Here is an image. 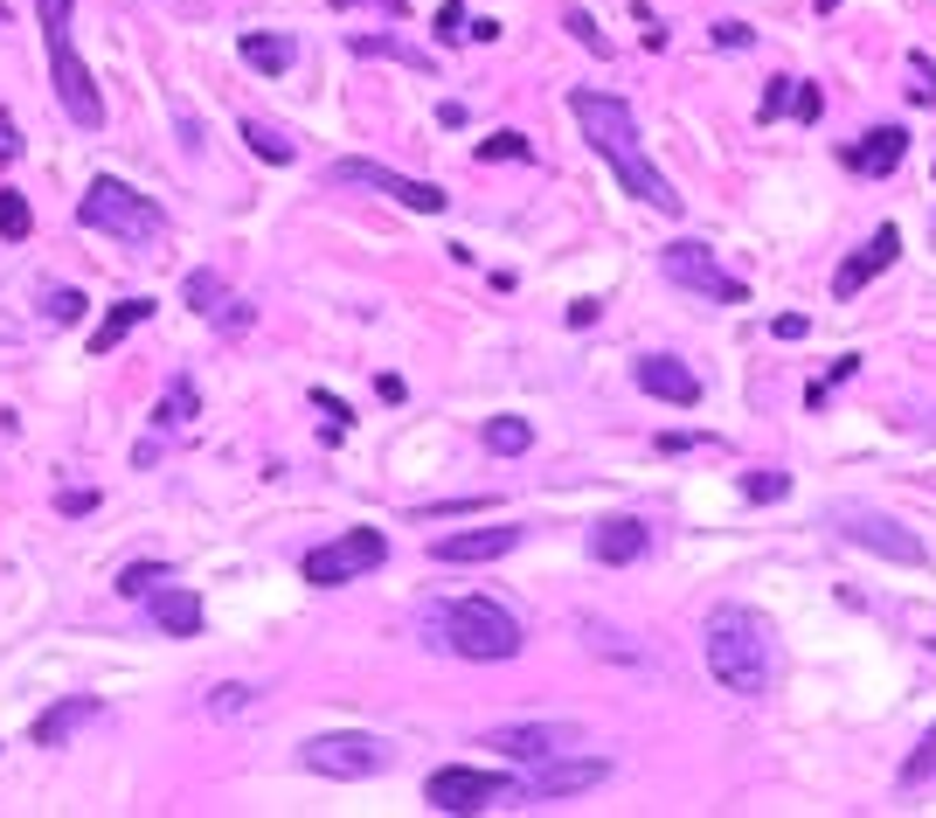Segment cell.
<instances>
[{
  "label": "cell",
  "instance_id": "cell-5",
  "mask_svg": "<svg viewBox=\"0 0 936 818\" xmlns=\"http://www.w3.org/2000/svg\"><path fill=\"white\" fill-rule=\"evenodd\" d=\"M76 222L97 229V236H112V244L146 250V244L167 236V208L153 195H139V188H125V180H112V174H97L84 188V201H76Z\"/></svg>",
  "mask_w": 936,
  "mask_h": 818
},
{
  "label": "cell",
  "instance_id": "cell-49",
  "mask_svg": "<svg viewBox=\"0 0 936 818\" xmlns=\"http://www.w3.org/2000/svg\"><path fill=\"white\" fill-rule=\"evenodd\" d=\"M929 236H936V216H929Z\"/></svg>",
  "mask_w": 936,
  "mask_h": 818
},
{
  "label": "cell",
  "instance_id": "cell-10",
  "mask_svg": "<svg viewBox=\"0 0 936 818\" xmlns=\"http://www.w3.org/2000/svg\"><path fill=\"white\" fill-rule=\"evenodd\" d=\"M617 763L611 756H576V749H562L549 763H534V777L513 790V805H562V798H583V790L596 784H611Z\"/></svg>",
  "mask_w": 936,
  "mask_h": 818
},
{
  "label": "cell",
  "instance_id": "cell-25",
  "mask_svg": "<svg viewBox=\"0 0 936 818\" xmlns=\"http://www.w3.org/2000/svg\"><path fill=\"white\" fill-rule=\"evenodd\" d=\"M534 444V431H528V416H492L486 424V452H500V458H520Z\"/></svg>",
  "mask_w": 936,
  "mask_h": 818
},
{
  "label": "cell",
  "instance_id": "cell-11",
  "mask_svg": "<svg viewBox=\"0 0 936 818\" xmlns=\"http://www.w3.org/2000/svg\"><path fill=\"white\" fill-rule=\"evenodd\" d=\"M326 180H333V188H375V195H388V201L416 208V216H445V188H430V180H409V174L382 167V161H333Z\"/></svg>",
  "mask_w": 936,
  "mask_h": 818
},
{
  "label": "cell",
  "instance_id": "cell-28",
  "mask_svg": "<svg viewBox=\"0 0 936 818\" xmlns=\"http://www.w3.org/2000/svg\"><path fill=\"white\" fill-rule=\"evenodd\" d=\"M29 229H35V208H29V195L0 188V236H8V244H21Z\"/></svg>",
  "mask_w": 936,
  "mask_h": 818
},
{
  "label": "cell",
  "instance_id": "cell-48",
  "mask_svg": "<svg viewBox=\"0 0 936 818\" xmlns=\"http://www.w3.org/2000/svg\"><path fill=\"white\" fill-rule=\"evenodd\" d=\"M326 8H354V0H326Z\"/></svg>",
  "mask_w": 936,
  "mask_h": 818
},
{
  "label": "cell",
  "instance_id": "cell-26",
  "mask_svg": "<svg viewBox=\"0 0 936 818\" xmlns=\"http://www.w3.org/2000/svg\"><path fill=\"white\" fill-rule=\"evenodd\" d=\"M195 403H201V395H195V382L188 375H180L167 395H160V410H153V424H160V431H180V424H188V416H195Z\"/></svg>",
  "mask_w": 936,
  "mask_h": 818
},
{
  "label": "cell",
  "instance_id": "cell-13",
  "mask_svg": "<svg viewBox=\"0 0 936 818\" xmlns=\"http://www.w3.org/2000/svg\"><path fill=\"white\" fill-rule=\"evenodd\" d=\"M832 527H840V535L853 541V548H867V556H881V562H902V569H923L929 562V548L908 535L902 520H888V514H832Z\"/></svg>",
  "mask_w": 936,
  "mask_h": 818
},
{
  "label": "cell",
  "instance_id": "cell-3",
  "mask_svg": "<svg viewBox=\"0 0 936 818\" xmlns=\"http://www.w3.org/2000/svg\"><path fill=\"white\" fill-rule=\"evenodd\" d=\"M424 645L472 659V666H500L520 652V618L500 597H458V603H430L424 611Z\"/></svg>",
  "mask_w": 936,
  "mask_h": 818
},
{
  "label": "cell",
  "instance_id": "cell-22",
  "mask_svg": "<svg viewBox=\"0 0 936 818\" xmlns=\"http://www.w3.org/2000/svg\"><path fill=\"white\" fill-rule=\"evenodd\" d=\"M146 320H153V299H118L112 312H104V327L91 333V354H112L118 340L133 333V327H146Z\"/></svg>",
  "mask_w": 936,
  "mask_h": 818
},
{
  "label": "cell",
  "instance_id": "cell-15",
  "mask_svg": "<svg viewBox=\"0 0 936 818\" xmlns=\"http://www.w3.org/2000/svg\"><path fill=\"white\" fill-rule=\"evenodd\" d=\"M895 257H902V229H895V222H881V229L867 236V244L853 250V257L840 263V271H832V299H853V292H867V284H874L881 271H888Z\"/></svg>",
  "mask_w": 936,
  "mask_h": 818
},
{
  "label": "cell",
  "instance_id": "cell-41",
  "mask_svg": "<svg viewBox=\"0 0 936 818\" xmlns=\"http://www.w3.org/2000/svg\"><path fill=\"white\" fill-rule=\"evenodd\" d=\"M804 327H812L804 312H777V320H770V333H777V340H804Z\"/></svg>",
  "mask_w": 936,
  "mask_h": 818
},
{
  "label": "cell",
  "instance_id": "cell-24",
  "mask_svg": "<svg viewBox=\"0 0 936 818\" xmlns=\"http://www.w3.org/2000/svg\"><path fill=\"white\" fill-rule=\"evenodd\" d=\"M354 56H396V63H409V70H430V49H416V42H403V35H354Z\"/></svg>",
  "mask_w": 936,
  "mask_h": 818
},
{
  "label": "cell",
  "instance_id": "cell-14",
  "mask_svg": "<svg viewBox=\"0 0 936 818\" xmlns=\"http://www.w3.org/2000/svg\"><path fill=\"white\" fill-rule=\"evenodd\" d=\"M520 541H528V527H513V520L465 527V535H437L430 541V562H445V569H458V562H500V556H513Z\"/></svg>",
  "mask_w": 936,
  "mask_h": 818
},
{
  "label": "cell",
  "instance_id": "cell-36",
  "mask_svg": "<svg viewBox=\"0 0 936 818\" xmlns=\"http://www.w3.org/2000/svg\"><path fill=\"white\" fill-rule=\"evenodd\" d=\"M908 76H916V84H908V91H916V104H936V63L923 56V49H908Z\"/></svg>",
  "mask_w": 936,
  "mask_h": 818
},
{
  "label": "cell",
  "instance_id": "cell-16",
  "mask_svg": "<svg viewBox=\"0 0 936 818\" xmlns=\"http://www.w3.org/2000/svg\"><path fill=\"white\" fill-rule=\"evenodd\" d=\"M632 382L653 395V403H673V410H694L700 403V375L687 361H673V354H638L632 361Z\"/></svg>",
  "mask_w": 936,
  "mask_h": 818
},
{
  "label": "cell",
  "instance_id": "cell-27",
  "mask_svg": "<svg viewBox=\"0 0 936 818\" xmlns=\"http://www.w3.org/2000/svg\"><path fill=\"white\" fill-rule=\"evenodd\" d=\"M923 784H936V728L902 756V790H923Z\"/></svg>",
  "mask_w": 936,
  "mask_h": 818
},
{
  "label": "cell",
  "instance_id": "cell-7",
  "mask_svg": "<svg viewBox=\"0 0 936 818\" xmlns=\"http://www.w3.org/2000/svg\"><path fill=\"white\" fill-rule=\"evenodd\" d=\"M382 562H388V535H382V527H347V535L305 548L299 569H305L312 590H341V583H354V576H368V569H382Z\"/></svg>",
  "mask_w": 936,
  "mask_h": 818
},
{
  "label": "cell",
  "instance_id": "cell-34",
  "mask_svg": "<svg viewBox=\"0 0 936 818\" xmlns=\"http://www.w3.org/2000/svg\"><path fill=\"white\" fill-rule=\"evenodd\" d=\"M188 306L195 312H222V278L216 271H188Z\"/></svg>",
  "mask_w": 936,
  "mask_h": 818
},
{
  "label": "cell",
  "instance_id": "cell-39",
  "mask_svg": "<svg viewBox=\"0 0 936 818\" xmlns=\"http://www.w3.org/2000/svg\"><path fill=\"white\" fill-rule=\"evenodd\" d=\"M486 499H437V507H416V520H445V514H479Z\"/></svg>",
  "mask_w": 936,
  "mask_h": 818
},
{
  "label": "cell",
  "instance_id": "cell-40",
  "mask_svg": "<svg viewBox=\"0 0 936 818\" xmlns=\"http://www.w3.org/2000/svg\"><path fill=\"white\" fill-rule=\"evenodd\" d=\"M437 35H465V8H458V0H445V8H437Z\"/></svg>",
  "mask_w": 936,
  "mask_h": 818
},
{
  "label": "cell",
  "instance_id": "cell-32",
  "mask_svg": "<svg viewBox=\"0 0 936 818\" xmlns=\"http://www.w3.org/2000/svg\"><path fill=\"white\" fill-rule=\"evenodd\" d=\"M562 29H569V35H576V42L590 49V56H611V35H604V29H596V21H590L583 8H562Z\"/></svg>",
  "mask_w": 936,
  "mask_h": 818
},
{
  "label": "cell",
  "instance_id": "cell-47",
  "mask_svg": "<svg viewBox=\"0 0 936 818\" xmlns=\"http://www.w3.org/2000/svg\"><path fill=\"white\" fill-rule=\"evenodd\" d=\"M832 8H840V0H819V14H832Z\"/></svg>",
  "mask_w": 936,
  "mask_h": 818
},
{
  "label": "cell",
  "instance_id": "cell-38",
  "mask_svg": "<svg viewBox=\"0 0 936 818\" xmlns=\"http://www.w3.org/2000/svg\"><path fill=\"white\" fill-rule=\"evenodd\" d=\"M715 42L721 49H749V42H757V29H749V21H715Z\"/></svg>",
  "mask_w": 936,
  "mask_h": 818
},
{
  "label": "cell",
  "instance_id": "cell-17",
  "mask_svg": "<svg viewBox=\"0 0 936 818\" xmlns=\"http://www.w3.org/2000/svg\"><path fill=\"white\" fill-rule=\"evenodd\" d=\"M645 548H653V527H645L638 514H604V520H590V562L624 569V562H638Z\"/></svg>",
  "mask_w": 936,
  "mask_h": 818
},
{
  "label": "cell",
  "instance_id": "cell-50",
  "mask_svg": "<svg viewBox=\"0 0 936 818\" xmlns=\"http://www.w3.org/2000/svg\"><path fill=\"white\" fill-rule=\"evenodd\" d=\"M929 645H936V639H929Z\"/></svg>",
  "mask_w": 936,
  "mask_h": 818
},
{
  "label": "cell",
  "instance_id": "cell-4",
  "mask_svg": "<svg viewBox=\"0 0 936 818\" xmlns=\"http://www.w3.org/2000/svg\"><path fill=\"white\" fill-rule=\"evenodd\" d=\"M70 8H76V0H35V14H42V42H49V76H56V104H63V118H70L76 132H97V125H104V97H97L84 56H76V42H70Z\"/></svg>",
  "mask_w": 936,
  "mask_h": 818
},
{
  "label": "cell",
  "instance_id": "cell-33",
  "mask_svg": "<svg viewBox=\"0 0 936 818\" xmlns=\"http://www.w3.org/2000/svg\"><path fill=\"white\" fill-rule=\"evenodd\" d=\"M479 161H534L528 132H492V139H479Z\"/></svg>",
  "mask_w": 936,
  "mask_h": 818
},
{
  "label": "cell",
  "instance_id": "cell-23",
  "mask_svg": "<svg viewBox=\"0 0 936 818\" xmlns=\"http://www.w3.org/2000/svg\"><path fill=\"white\" fill-rule=\"evenodd\" d=\"M243 139H250L257 161H271V167H292V161H299V146L284 139L278 125H264V118H243Z\"/></svg>",
  "mask_w": 936,
  "mask_h": 818
},
{
  "label": "cell",
  "instance_id": "cell-31",
  "mask_svg": "<svg viewBox=\"0 0 936 818\" xmlns=\"http://www.w3.org/2000/svg\"><path fill=\"white\" fill-rule=\"evenodd\" d=\"M791 493V472H742V499L749 507H770V499Z\"/></svg>",
  "mask_w": 936,
  "mask_h": 818
},
{
  "label": "cell",
  "instance_id": "cell-20",
  "mask_svg": "<svg viewBox=\"0 0 936 818\" xmlns=\"http://www.w3.org/2000/svg\"><path fill=\"white\" fill-rule=\"evenodd\" d=\"M97 715H104V701H97V694H70V701H56V707H42L29 735H35V749H63L70 735H76V728H91Z\"/></svg>",
  "mask_w": 936,
  "mask_h": 818
},
{
  "label": "cell",
  "instance_id": "cell-18",
  "mask_svg": "<svg viewBox=\"0 0 936 818\" xmlns=\"http://www.w3.org/2000/svg\"><path fill=\"white\" fill-rule=\"evenodd\" d=\"M902 153H908V132H902V125H874V132H861L853 146H840V167H846V174L881 180V174H895V167H902Z\"/></svg>",
  "mask_w": 936,
  "mask_h": 818
},
{
  "label": "cell",
  "instance_id": "cell-12",
  "mask_svg": "<svg viewBox=\"0 0 936 818\" xmlns=\"http://www.w3.org/2000/svg\"><path fill=\"white\" fill-rule=\"evenodd\" d=\"M479 749L507 756V763H549L562 749H583V728L576 722H507V728H486Z\"/></svg>",
  "mask_w": 936,
  "mask_h": 818
},
{
  "label": "cell",
  "instance_id": "cell-42",
  "mask_svg": "<svg viewBox=\"0 0 936 818\" xmlns=\"http://www.w3.org/2000/svg\"><path fill=\"white\" fill-rule=\"evenodd\" d=\"M784 104H791V76H777V84L763 91V118H777V112H784Z\"/></svg>",
  "mask_w": 936,
  "mask_h": 818
},
{
  "label": "cell",
  "instance_id": "cell-44",
  "mask_svg": "<svg viewBox=\"0 0 936 818\" xmlns=\"http://www.w3.org/2000/svg\"><path fill=\"white\" fill-rule=\"evenodd\" d=\"M0 161H21V132L8 125V112H0Z\"/></svg>",
  "mask_w": 936,
  "mask_h": 818
},
{
  "label": "cell",
  "instance_id": "cell-43",
  "mask_svg": "<svg viewBox=\"0 0 936 818\" xmlns=\"http://www.w3.org/2000/svg\"><path fill=\"white\" fill-rule=\"evenodd\" d=\"M56 507L76 520V514H97V493H56Z\"/></svg>",
  "mask_w": 936,
  "mask_h": 818
},
{
  "label": "cell",
  "instance_id": "cell-29",
  "mask_svg": "<svg viewBox=\"0 0 936 818\" xmlns=\"http://www.w3.org/2000/svg\"><path fill=\"white\" fill-rule=\"evenodd\" d=\"M84 292H70V284H49V292H42V320H56V327H76V320H84Z\"/></svg>",
  "mask_w": 936,
  "mask_h": 818
},
{
  "label": "cell",
  "instance_id": "cell-37",
  "mask_svg": "<svg viewBox=\"0 0 936 818\" xmlns=\"http://www.w3.org/2000/svg\"><path fill=\"white\" fill-rule=\"evenodd\" d=\"M250 707V687H216L208 694V715H243Z\"/></svg>",
  "mask_w": 936,
  "mask_h": 818
},
{
  "label": "cell",
  "instance_id": "cell-35",
  "mask_svg": "<svg viewBox=\"0 0 936 818\" xmlns=\"http://www.w3.org/2000/svg\"><path fill=\"white\" fill-rule=\"evenodd\" d=\"M784 112H791L798 125H812V118L825 112V97H819V84H798V76H791V104H784Z\"/></svg>",
  "mask_w": 936,
  "mask_h": 818
},
{
  "label": "cell",
  "instance_id": "cell-30",
  "mask_svg": "<svg viewBox=\"0 0 936 818\" xmlns=\"http://www.w3.org/2000/svg\"><path fill=\"white\" fill-rule=\"evenodd\" d=\"M167 576H174L167 562H133V569H118V597H133V603H139L146 590H160Z\"/></svg>",
  "mask_w": 936,
  "mask_h": 818
},
{
  "label": "cell",
  "instance_id": "cell-1",
  "mask_svg": "<svg viewBox=\"0 0 936 818\" xmlns=\"http://www.w3.org/2000/svg\"><path fill=\"white\" fill-rule=\"evenodd\" d=\"M569 112H576L590 153L617 174V188H624V195H638L645 208H659V216H680V195H673V180H666L653 161H645V146H638V118H632V104L611 97V91H569Z\"/></svg>",
  "mask_w": 936,
  "mask_h": 818
},
{
  "label": "cell",
  "instance_id": "cell-2",
  "mask_svg": "<svg viewBox=\"0 0 936 818\" xmlns=\"http://www.w3.org/2000/svg\"><path fill=\"white\" fill-rule=\"evenodd\" d=\"M700 652H708L715 687H728V694L763 701L777 687V631H770L763 611H749V603H721V611H708Z\"/></svg>",
  "mask_w": 936,
  "mask_h": 818
},
{
  "label": "cell",
  "instance_id": "cell-19",
  "mask_svg": "<svg viewBox=\"0 0 936 818\" xmlns=\"http://www.w3.org/2000/svg\"><path fill=\"white\" fill-rule=\"evenodd\" d=\"M139 603H146V618L160 624L167 639H195V631H201V597H195L188 583H174V576H167L160 590H146Z\"/></svg>",
  "mask_w": 936,
  "mask_h": 818
},
{
  "label": "cell",
  "instance_id": "cell-45",
  "mask_svg": "<svg viewBox=\"0 0 936 818\" xmlns=\"http://www.w3.org/2000/svg\"><path fill=\"white\" fill-rule=\"evenodd\" d=\"M312 403H320V410L333 416V424H341V431H347V403H333V395H326V389H312Z\"/></svg>",
  "mask_w": 936,
  "mask_h": 818
},
{
  "label": "cell",
  "instance_id": "cell-6",
  "mask_svg": "<svg viewBox=\"0 0 936 818\" xmlns=\"http://www.w3.org/2000/svg\"><path fill=\"white\" fill-rule=\"evenodd\" d=\"M299 763L312 777H333V784H368L382 770H396V743L368 735V728H341V735H312L299 749Z\"/></svg>",
  "mask_w": 936,
  "mask_h": 818
},
{
  "label": "cell",
  "instance_id": "cell-21",
  "mask_svg": "<svg viewBox=\"0 0 936 818\" xmlns=\"http://www.w3.org/2000/svg\"><path fill=\"white\" fill-rule=\"evenodd\" d=\"M237 49H243V63H250L257 76H284V70L299 63V42H292V35H264V29H250Z\"/></svg>",
  "mask_w": 936,
  "mask_h": 818
},
{
  "label": "cell",
  "instance_id": "cell-8",
  "mask_svg": "<svg viewBox=\"0 0 936 818\" xmlns=\"http://www.w3.org/2000/svg\"><path fill=\"white\" fill-rule=\"evenodd\" d=\"M659 271H666V284H680V292H700L708 306H742V299H749V284L728 278L721 263H715V244H700V236H680V244H666V250H659Z\"/></svg>",
  "mask_w": 936,
  "mask_h": 818
},
{
  "label": "cell",
  "instance_id": "cell-9",
  "mask_svg": "<svg viewBox=\"0 0 936 818\" xmlns=\"http://www.w3.org/2000/svg\"><path fill=\"white\" fill-rule=\"evenodd\" d=\"M513 790H520V784H513L507 770H472V763H445V770H430V777H424V805H430V811H458V818H465V811H486V805H500V798L513 805Z\"/></svg>",
  "mask_w": 936,
  "mask_h": 818
},
{
  "label": "cell",
  "instance_id": "cell-46",
  "mask_svg": "<svg viewBox=\"0 0 936 818\" xmlns=\"http://www.w3.org/2000/svg\"><path fill=\"white\" fill-rule=\"evenodd\" d=\"M375 389H382V403H403V395H409L403 375H375Z\"/></svg>",
  "mask_w": 936,
  "mask_h": 818
}]
</instances>
